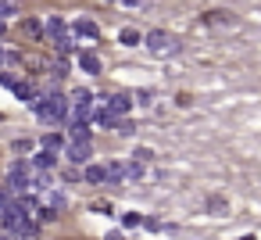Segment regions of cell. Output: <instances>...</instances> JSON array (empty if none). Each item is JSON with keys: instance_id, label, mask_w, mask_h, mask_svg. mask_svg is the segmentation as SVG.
I'll use <instances>...</instances> for the list:
<instances>
[{"instance_id": "obj_19", "label": "cell", "mask_w": 261, "mask_h": 240, "mask_svg": "<svg viewBox=\"0 0 261 240\" xmlns=\"http://www.w3.org/2000/svg\"><path fill=\"white\" fill-rule=\"evenodd\" d=\"M115 129H118L122 136H129V133H133V122H129V118H118V126H115Z\"/></svg>"}, {"instance_id": "obj_4", "label": "cell", "mask_w": 261, "mask_h": 240, "mask_svg": "<svg viewBox=\"0 0 261 240\" xmlns=\"http://www.w3.org/2000/svg\"><path fill=\"white\" fill-rule=\"evenodd\" d=\"M43 33H47L50 40H61V36L68 33V29H65V18H58V15H50V18L43 22Z\"/></svg>"}, {"instance_id": "obj_17", "label": "cell", "mask_w": 261, "mask_h": 240, "mask_svg": "<svg viewBox=\"0 0 261 240\" xmlns=\"http://www.w3.org/2000/svg\"><path fill=\"white\" fill-rule=\"evenodd\" d=\"M207 211H225V201L222 197H207Z\"/></svg>"}, {"instance_id": "obj_13", "label": "cell", "mask_w": 261, "mask_h": 240, "mask_svg": "<svg viewBox=\"0 0 261 240\" xmlns=\"http://www.w3.org/2000/svg\"><path fill=\"white\" fill-rule=\"evenodd\" d=\"M50 165H54V154H47V151L33 158V169H50Z\"/></svg>"}, {"instance_id": "obj_3", "label": "cell", "mask_w": 261, "mask_h": 240, "mask_svg": "<svg viewBox=\"0 0 261 240\" xmlns=\"http://www.w3.org/2000/svg\"><path fill=\"white\" fill-rule=\"evenodd\" d=\"M129 108H133V93H111V97H108V104H104V111H111L115 118H118V115H125Z\"/></svg>"}, {"instance_id": "obj_7", "label": "cell", "mask_w": 261, "mask_h": 240, "mask_svg": "<svg viewBox=\"0 0 261 240\" xmlns=\"http://www.w3.org/2000/svg\"><path fill=\"white\" fill-rule=\"evenodd\" d=\"M104 172H108V183H122V179H125V165H122V161H108Z\"/></svg>"}, {"instance_id": "obj_23", "label": "cell", "mask_w": 261, "mask_h": 240, "mask_svg": "<svg viewBox=\"0 0 261 240\" xmlns=\"http://www.w3.org/2000/svg\"><path fill=\"white\" fill-rule=\"evenodd\" d=\"M0 61H4V51H0Z\"/></svg>"}, {"instance_id": "obj_12", "label": "cell", "mask_w": 261, "mask_h": 240, "mask_svg": "<svg viewBox=\"0 0 261 240\" xmlns=\"http://www.w3.org/2000/svg\"><path fill=\"white\" fill-rule=\"evenodd\" d=\"M43 151H47V154H58V151H61V136H58V133H47V136H43Z\"/></svg>"}, {"instance_id": "obj_16", "label": "cell", "mask_w": 261, "mask_h": 240, "mask_svg": "<svg viewBox=\"0 0 261 240\" xmlns=\"http://www.w3.org/2000/svg\"><path fill=\"white\" fill-rule=\"evenodd\" d=\"M122 222L133 229V226H140V222H143V215H136V211H125V215H122Z\"/></svg>"}, {"instance_id": "obj_8", "label": "cell", "mask_w": 261, "mask_h": 240, "mask_svg": "<svg viewBox=\"0 0 261 240\" xmlns=\"http://www.w3.org/2000/svg\"><path fill=\"white\" fill-rule=\"evenodd\" d=\"M200 18H204V26H211V22L215 26H229L232 22V15H225V11H204Z\"/></svg>"}, {"instance_id": "obj_22", "label": "cell", "mask_w": 261, "mask_h": 240, "mask_svg": "<svg viewBox=\"0 0 261 240\" xmlns=\"http://www.w3.org/2000/svg\"><path fill=\"white\" fill-rule=\"evenodd\" d=\"M0 36H4V22H0Z\"/></svg>"}, {"instance_id": "obj_1", "label": "cell", "mask_w": 261, "mask_h": 240, "mask_svg": "<svg viewBox=\"0 0 261 240\" xmlns=\"http://www.w3.org/2000/svg\"><path fill=\"white\" fill-rule=\"evenodd\" d=\"M33 111L43 122H65L68 118V97H61L58 90H50V93H43V97L33 101Z\"/></svg>"}, {"instance_id": "obj_9", "label": "cell", "mask_w": 261, "mask_h": 240, "mask_svg": "<svg viewBox=\"0 0 261 240\" xmlns=\"http://www.w3.org/2000/svg\"><path fill=\"white\" fill-rule=\"evenodd\" d=\"M79 65H83V72L100 76V58H97V54H83V58H79Z\"/></svg>"}, {"instance_id": "obj_21", "label": "cell", "mask_w": 261, "mask_h": 240, "mask_svg": "<svg viewBox=\"0 0 261 240\" xmlns=\"http://www.w3.org/2000/svg\"><path fill=\"white\" fill-rule=\"evenodd\" d=\"M240 240H257V236H240Z\"/></svg>"}, {"instance_id": "obj_24", "label": "cell", "mask_w": 261, "mask_h": 240, "mask_svg": "<svg viewBox=\"0 0 261 240\" xmlns=\"http://www.w3.org/2000/svg\"><path fill=\"white\" fill-rule=\"evenodd\" d=\"M0 240H8V236H4V233H0Z\"/></svg>"}, {"instance_id": "obj_15", "label": "cell", "mask_w": 261, "mask_h": 240, "mask_svg": "<svg viewBox=\"0 0 261 240\" xmlns=\"http://www.w3.org/2000/svg\"><path fill=\"white\" fill-rule=\"evenodd\" d=\"M118 40L133 47V43H140V33H136V29H122V36H118Z\"/></svg>"}, {"instance_id": "obj_18", "label": "cell", "mask_w": 261, "mask_h": 240, "mask_svg": "<svg viewBox=\"0 0 261 240\" xmlns=\"http://www.w3.org/2000/svg\"><path fill=\"white\" fill-rule=\"evenodd\" d=\"M25 33H29V36H40L43 29H40V22H33V18H25Z\"/></svg>"}, {"instance_id": "obj_6", "label": "cell", "mask_w": 261, "mask_h": 240, "mask_svg": "<svg viewBox=\"0 0 261 240\" xmlns=\"http://www.w3.org/2000/svg\"><path fill=\"white\" fill-rule=\"evenodd\" d=\"M75 36H83V40H97V36H100V29H97L90 18H79V22H75Z\"/></svg>"}, {"instance_id": "obj_14", "label": "cell", "mask_w": 261, "mask_h": 240, "mask_svg": "<svg viewBox=\"0 0 261 240\" xmlns=\"http://www.w3.org/2000/svg\"><path fill=\"white\" fill-rule=\"evenodd\" d=\"M15 11H18V8L11 4V0H0V22H4V18H11Z\"/></svg>"}, {"instance_id": "obj_11", "label": "cell", "mask_w": 261, "mask_h": 240, "mask_svg": "<svg viewBox=\"0 0 261 240\" xmlns=\"http://www.w3.org/2000/svg\"><path fill=\"white\" fill-rule=\"evenodd\" d=\"M68 136H72V143H90V126H72Z\"/></svg>"}, {"instance_id": "obj_5", "label": "cell", "mask_w": 261, "mask_h": 240, "mask_svg": "<svg viewBox=\"0 0 261 240\" xmlns=\"http://www.w3.org/2000/svg\"><path fill=\"white\" fill-rule=\"evenodd\" d=\"M90 154H93V147H90V143H68V161L83 165V161H90Z\"/></svg>"}, {"instance_id": "obj_10", "label": "cell", "mask_w": 261, "mask_h": 240, "mask_svg": "<svg viewBox=\"0 0 261 240\" xmlns=\"http://www.w3.org/2000/svg\"><path fill=\"white\" fill-rule=\"evenodd\" d=\"M90 183H108V172H104V165H86V172H83Z\"/></svg>"}, {"instance_id": "obj_2", "label": "cell", "mask_w": 261, "mask_h": 240, "mask_svg": "<svg viewBox=\"0 0 261 240\" xmlns=\"http://www.w3.org/2000/svg\"><path fill=\"white\" fill-rule=\"evenodd\" d=\"M147 51L150 54H175L179 40L172 33H165V29H154V33H147Z\"/></svg>"}, {"instance_id": "obj_20", "label": "cell", "mask_w": 261, "mask_h": 240, "mask_svg": "<svg viewBox=\"0 0 261 240\" xmlns=\"http://www.w3.org/2000/svg\"><path fill=\"white\" fill-rule=\"evenodd\" d=\"M36 215H40V222H50V219H54V211H50V208H40Z\"/></svg>"}]
</instances>
